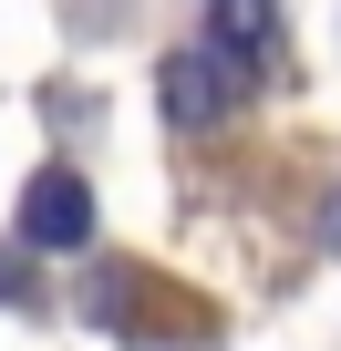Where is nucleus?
Instances as JSON below:
<instances>
[{
  "label": "nucleus",
  "instance_id": "1",
  "mask_svg": "<svg viewBox=\"0 0 341 351\" xmlns=\"http://www.w3.org/2000/svg\"><path fill=\"white\" fill-rule=\"evenodd\" d=\"M93 238V197H83V176H32V197H21V248H83Z\"/></svg>",
  "mask_w": 341,
  "mask_h": 351
},
{
  "label": "nucleus",
  "instance_id": "2",
  "mask_svg": "<svg viewBox=\"0 0 341 351\" xmlns=\"http://www.w3.org/2000/svg\"><path fill=\"white\" fill-rule=\"evenodd\" d=\"M207 52H228L238 73H269V62H279V11H269V0H217Z\"/></svg>",
  "mask_w": 341,
  "mask_h": 351
}]
</instances>
